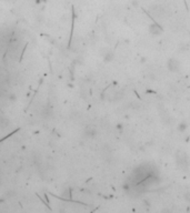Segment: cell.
I'll list each match as a JSON object with an SVG mask.
<instances>
[{
    "label": "cell",
    "mask_w": 190,
    "mask_h": 213,
    "mask_svg": "<svg viewBox=\"0 0 190 213\" xmlns=\"http://www.w3.org/2000/svg\"><path fill=\"white\" fill-rule=\"evenodd\" d=\"M102 58L105 60L106 62H110L112 59H114V52L110 49H103L102 50Z\"/></svg>",
    "instance_id": "277c9868"
},
{
    "label": "cell",
    "mask_w": 190,
    "mask_h": 213,
    "mask_svg": "<svg viewBox=\"0 0 190 213\" xmlns=\"http://www.w3.org/2000/svg\"><path fill=\"white\" fill-rule=\"evenodd\" d=\"M180 67H181L180 61L176 58H170L168 60V62H167V68L171 72H178V71L180 70Z\"/></svg>",
    "instance_id": "7a4b0ae2"
},
{
    "label": "cell",
    "mask_w": 190,
    "mask_h": 213,
    "mask_svg": "<svg viewBox=\"0 0 190 213\" xmlns=\"http://www.w3.org/2000/svg\"><path fill=\"white\" fill-rule=\"evenodd\" d=\"M183 199L187 201V202H190V192H187L185 193V195H183Z\"/></svg>",
    "instance_id": "52a82bcc"
},
{
    "label": "cell",
    "mask_w": 190,
    "mask_h": 213,
    "mask_svg": "<svg viewBox=\"0 0 190 213\" xmlns=\"http://www.w3.org/2000/svg\"><path fill=\"white\" fill-rule=\"evenodd\" d=\"M149 32L152 36H160L164 32V29H162V27L160 25H158L157 22H153V23L149 26Z\"/></svg>",
    "instance_id": "3957f363"
},
{
    "label": "cell",
    "mask_w": 190,
    "mask_h": 213,
    "mask_svg": "<svg viewBox=\"0 0 190 213\" xmlns=\"http://www.w3.org/2000/svg\"><path fill=\"white\" fill-rule=\"evenodd\" d=\"M187 128H188V125H187L186 122H181V123H179V125H178V130H179L180 132H183Z\"/></svg>",
    "instance_id": "8992f818"
},
{
    "label": "cell",
    "mask_w": 190,
    "mask_h": 213,
    "mask_svg": "<svg viewBox=\"0 0 190 213\" xmlns=\"http://www.w3.org/2000/svg\"><path fill=\"white\" fill-rule=\"evenodd\" d=\"M96 134H97V131L93 129V128H88V129L84 130V135L86 138H95L96 137Z\"/></svg>",
    "instance_id": "5b68a950"
},
{
    "label": "cell",
    "mask_w": 190,
    "mask_h": 213,
    "mask_svg": "<svg viewBox=\"0 0 190 213\" xmlns=\"http://www.w3.org/2000/svg\"><path fill=\"white\" fill-rule=\"evenodd\" d=\"M176 163H177L178 168L180 170L186 171L188 167H189V161H188V157L183 151H178L176 153Z\"/></svg>",
    "instance_id": "6da1fadb"
}]
</instances>
